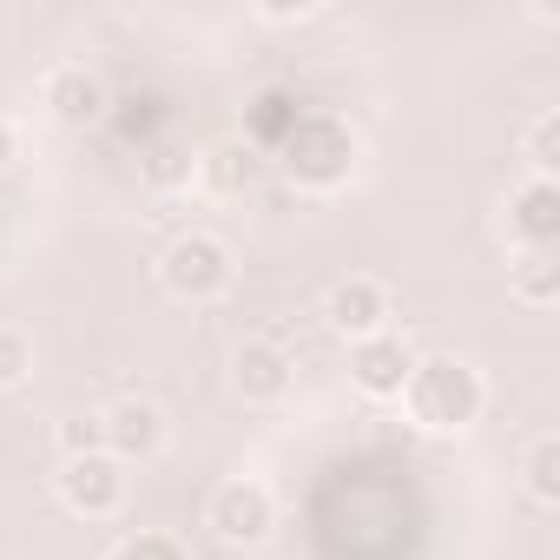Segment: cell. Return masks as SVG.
<instances>
[{
    "mask_svg": "<svg viewBox=\"0 0 560 560\" xmlns=\"http://www.w3.org/2000/svg\"><path fill=\"white\" fill-rule=\"evenodd\" d=\"M402 402L429 435H468L481 422V409H488V383L462 357H416Z\"/></svg>",
    "mask_w": 560,
    "mask_h": 560,
    "instance_id": "1",
    "label": "cell"
},
{
    "mask_svg": "<svg viewBox=\"0 0 560 560\" xmlns=\"http://www.w3.org/2000/svg\"><path fill=\"white\" fill-rule=\"evenodd\" d=\"M357 132L337 113H298V126L277 139V172H284L298 191H343L357 178Z\"/></svg>",
    "mask_w": 560,
    "mask_h": 560,
    "instance_id": "2",
    "label": "cell"
},
{
    "mask_svg": "<svg viewBox=\"0 0 560 560\" xmlns=\"http://www.w3.org/2000/svg\"><path fill=\"white\" fill-rule=\"evenodd\" d=\"M231 277H237V250L218 231H185L159 250V284L178 304H218L231 291Z\"/></svg>",
    "mask_w": 560,
    "mask_h": 560,
    "instance_id": "3",
    "label": "cell"
},
{
    "mask_svg": "<svg viewBox=\"0 0 560 560\" xmlns=\"http://www.w3.org/2000/svg\"><path fill=\"white\" fill-rule=\"evenodd\" d=\"M205 527H211V540H218V547H231V553L264 547V540H270V527H277V501H270V488H264V481L231 475V481H218V488H211V501H205Z\"/></svg>",
    "mask_w": 560,
    "mask_h": 560,
    "instance_id": "4",
    "label": "cell"
},
{
    "mask_svg": "<svg viewBox=\"0 0 560 560\" xmlns=\"http://www.w3.org/2000/svg\"><path fill=\"white\" fill-rule=\"evenodd\" d=\"M54 494H60V508L80 514V521H113V514L126 508V462H113L106 448L67 455L60 475H54Z\"/></svg>",
    "mask_w": 560,
    "mask_h": 560,
    "instance_id": "5",
    "label": "cell"
},
{
    "mask_svg": "<svg viewBox=\"0 0 560 560\" xmlns=\"http://www.w3.org/2000/svg\"><path fill=\"white\" fill-rule=\"evenodd\" d=\"M100 448L113 455V462H152L159 448H165V409L159 402H145V396H119V402H106L100 409Z\"/></svg>",
    "mask_w": 560,
    "mask_h": 560,
    "instance_id": "6",
    "label": "cell"
},
{
    "mask_svg": "<svg viewBox=\"0 0 560 560\" xmlns=\"http://www.w3.org/2000/svg\"><path fill=\"white\" fill-rule=\"evenodd\" d=\"M231 389L250 402V409H270V402H284L298 389V357L284 343H270V337H250L237 343L231 357Z\"/></svg>",
    "mask_w": 560,
    "mask_h": 560,
    "instance_id": "7",
    "label": "cell"
},
{
    "mask_svg": "<svg viewBox=\"0 0 560 560\" xmlns=\"http://www.w3.org/2000/svg\"><path fill=\"white\" fill-rule=\"evenodd\" d=\"M501 231H508V244H521V250H553V244H560V185H553V178L514 185L508 205H501Z\"/></svg>",
    "mask_w": 560,
    "mask_h": 560,
    "instance_id": "8",
    "label": "cell"
},
{
    "mask_svg": "<svg viewBox=\"0 0 560 560\" xmlns=\"http://www.w3.org/2000/svg\"><path fill=\"white\" fill-rule=\"evenodd\" d=\"M409 370H416V350H409L396 330L350 343V383H357L370 402H402V389H409Z\"/></svg>",
    "mask_w": 560,
    "mask_h": 560,
    "instance_id": "9",
    "label": "cell"
},
{
    "mask_svg": "<svg viewBox=\"0 0 560 560\" xmlns=\"http://www.w3.org/2000/svg\"><path fill=\"white\" fill-rule=\"evenodd\" d=\"M324 324H330L343 343L383 337V330H389V291L376 284V277H337L330 298H324Z\"/></svg>",
    "mask_w": 560,
    "mask_h": 560,
    "instance_id": "10",
    "label": "cell"
},
{
    "mask_svg": "<svg viewBox=\"0 0 560 560\" xmlns=\"http://www.w3.org/2000/svg\"><path fill=\"white\" fill-rule=\"evenodd\" d=\"M40 106H47L54 126L86 132V126L106 119V80H100L93 67H54V73L40 80Z\"/></svg>",
    "mask_w": 560,
    "mask_h": 560,
    "instance_id": "11",
    "label": "cell"
},
{
    "mask_svg": "<svg viewBox=\"0 0 560 560\" xmlns=\"http://www.w3.org/2000/svg\"><path fill=\"white\" fill-rule=\"evenodd\" d=\"M191 172H198V185L211 198H244L257 185V145L250 139H218V145H205L191 159Z\"/></svg>",
    "mask_w": 560,
    "mask_h": 560,
    "instance_id": "12",
    "label": "cell"
},
{
    "mask_svg": "<svg viewBox=\"0 0 560 560\" xmlns=\"http://www.w3.org/2000/svg\"><path fill=\"white\" fill-rule=\"evenodd\" d=\"M508 284H514V298L527 311H553L560 304V257L553 250H521L508 264Z\"/></svg>",
    "mask_w": 560,
    "mask_h": 560,
    "instance_id": "13",
    "label": "cell"
},
{
    "mask_svg": "<svg viewBox=\"0 0 560 560\" xmlns=\"http://www.w3.org/2000/svg\"><path fill=\"white\" fill-rule=\"evenodd\" d=\"M521 488L534 508H560V435H534L521 462Z\"/></svg>",
    "mask_w": 560,
    "mask_h": 560,
    "instance_id": "14",
    "label": "cell"
},
{
    "mask_svg": "<svg viewBox=\"0 0 560 560\" xmlns=\"http://www.w3.org/2000/svg\"><path fill=\"white\" fill-rule=\"evenodd\" d=\"M521 152H527V178H553V172H560V113H553V106L534 113Z\"/></svg>",
    "mask_w": 560,
    "mask_h": 560,
    "instance_id": "15",
    "label": "cell"
},
{
    "mask_svg": "<svg viewBox=\"0 0 560 560\" xmlns=\"http://www.w3.org/2000/svg\"><path fill=\"white\" fill-rule=\"evenodd\" d=\"M27 376H34V343H27V330L0 324V389H21Z\"/></svg>",
    "mask_w": 560,
    "mask_h": 560,
    "instance_id": "16",
    "label": "cell"
},
{
    "mask_svg": "<svg viewBox=\"0 0 560 560\" xmlns=\"http://www.w3.org/2000/svg\"><path fill=\"white\" fill-rule=\"evenodd\" d=\"M291 126H298V106H291L284 93H264V100H257V119H250V145H257V139H264V145H277Z\"/></svg>",
    "mask_w": 560,
    "mask_h": 560,
    "instance_id": "17",
    "label": "cell"
},
{
    "mask_svg": "<svg viewBox=\"0 0 560 560\" xmlns=\"http://www.w3.org/2000/svg\"><path fill=\"white\" fill-rule=\"evenodd\" d=\"M113 560H191V553H185V540H172V534H152V527H139V534H126V540L113 547Z\"/></svg>",
    "mask_w": 560,
    "mask_h": 560,
    "instance_id": "18",
    "label": "cell"
},
{
    "mask_svg": "<svg viewBox=\"0 0 560 560\" xmlns=\"http://www.w3.org/2000/svg\"><path fill=\"white\" fill-rule=\"evenodd\" d=\"M100 448V416H67L60 422V462L67 455H93Z\"/></svg>",
    "mask_w": 560,
    "mask_h": 560,
    "instance_id": "19",
    "label": "cell"
},
{
    "mask_svg": "<svg viewBox=\"0 0 560 560\" xmlns=\"http://www.w3.org/2000/svg\"><path fill=\"white\" fill-rule=\"evenodd\" d=\"M257 14H264V21H311V14H317V0H264Z\"/></svg>",
    "mask_w": 560,
    "mask_h": 560,
    "instance_id": "20",
    "label": "cell"
},
{
    "mask_svg": "<svg viewBox=\"0 0 560 560\" xmlns=\"http://www.w3.org/2000/svg\"><path fill=\"white\" fill-rule=\"evenodd\" d=\"M14 152H21V139H14V126H8V119H0V172L14 165Z\"/></svg>",
    "mask_w": 560,
    "mask_h": 560,
    "instance_id": "21",
    "label": "cell"
}]
</instances>
